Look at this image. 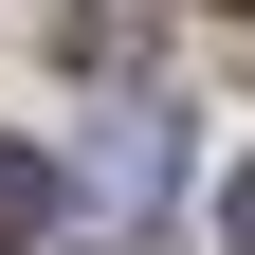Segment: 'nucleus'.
I'll list each match as a JSON object with an SVG mask.
<instances>
[{
  "label": "nucleus",
  "mask_w": 255,
  "mask_h": 255,
  "mask_svg": "<svg viewBox=\"0 0 255 255\" xmlns=\"http://www.w3.org/2000/svg\"><path fill=\"white\" fill-rule=\"evenodd\" d=\"M55 237V164H37V146H0V255H37Z\"/></svg>",
  "instance_id": "obj_1"
},
{
  "label": "nucleus",
  "mask_w": 255,
  "mask_h": 255,
  "mask_svg": "<svg viewBox=\"0 0 255 255\" xmlns=\"http://www.w3.org/2000/svg\"><path fill=\"white\" fill-rule=\"evenodd\" d=\"M219 237H237V255H255V182H237V201H219Z\"/></svg>",
  "instance_id": "obj_2"
}]
</instances>
